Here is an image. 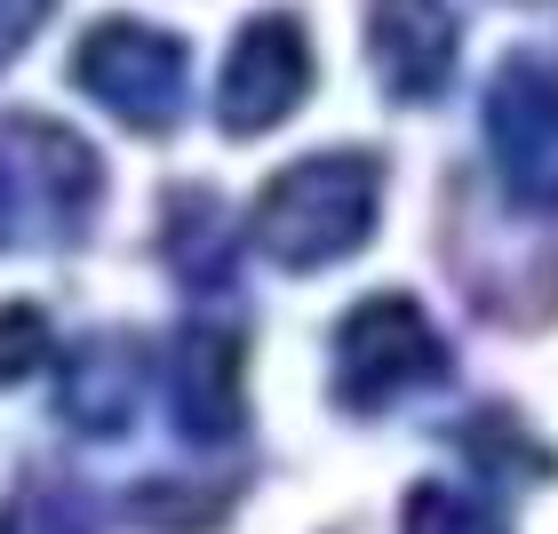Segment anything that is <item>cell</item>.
I'll list each match as a JSON object with an SVG mask.
<instances>
[{
  "label": "cell",
  "mask_w": 558,
  "mask_h": 534,
  "mask_svg": "<svg viewBox=\"0 0 558 534\" xmlns=\"http://www.w3.org/2000/svg\"><path fill=\"white\" fill-rule=\"evenodd\" d=\"M408 534H511V519L495 502L463 495V487H415L408 495Z\"/></svg>",
  "instance_id": "8fae6325"
},
{
  "label": "cell",
  "mask_w": 558,
  "mask_h": 534,
  "mask_svg": "<svg viewBox=\"0 0 558 534\" xmlns=\"http://www.w3.org/2000/svg\"><path fill=\"white\" fill-rule=\"evenodd\" d=\"M423 384H447V343L408 295H367L351 303L343 327H336V399L343 406H367L384 415L408 391Z\"/></svg>",
  "instance_id": "7a4b0ae2"
},
{
  "label": "cell",
  "mask_w": 558,
  "mask_h": 534,
  "mask_svg": "<svg viewBox=\"0 0 558 534\" xmlns=\"http://www.w3.org/2000/svg\"><path fill=\"white\" fill-rule=\"evenodd\" d=\"M487 151L519 208H558V72L511 57L487 88Z\"/></svg>",
  "instance_id": "277c9868"
},
{
  "label": "cell",
  "mask_w": 558,
  "mask_h": 534,
  "mask_svg": "<svg viewBox=\"0 0 558 534\" xmlns=\"http://www.w3.org/2000/svg\"><path fill=\"white\" fill-rule=\"evenodd\" d=\"M223 247H240L232 216H223L208 192H184V199L168 208V256H175V271L199 279V288H216V279L232 271V256H223Z\"/></svg>",
  "instance_id": "9c48e42d"
},
{
  "label": "cell",
  "mask_w": 558,
  "mask_h": 534,
  "mask_svg": "<svg viewBox=\"0 0 558 534\" xmlns=\"http://www.w3.org/2000/svg\"><path fill=\"white\" fill-rule=\"evenodd\" d=\"M72 81L105 112H120L129 129L160 136V129H175V112H184V40L151 33L136 16H105L72 48Z\"/></svg>",
  "instance_id": "3957f363"
},
{
  "label": "cell",
  "mask_w": 558,
  "mask_h": 534,
  "mask_svg": "<svg viewBox=\"0 0 558 534\" xmlns=\"http://www.w3.org/2000/svg\"><path fill=\"white\" fill-rule=\"evenodd\" d=\"M303 88H312V40H303L295 16H256L240 24L232 57H223V88H216V112H223V136H264L279 129Z\"/></svg>",
  "instance_id": "5b68a950"
},
{
  "label": "cell",
  "mask_w": 558,
  "mask_h": 534,
  "mask_svg": "<svg viewBox=\"0 0 558 534\" xmlns=\"http://www.w3.org/2000/svg\"><path fill=\"white\" fill-rule=\"evenodd\" d=\"M367 57L399 105L439 96L454 72V9L447 0H367Z\"/></svg>",
  "instance_id": "52a82bcc"
},
{
  "label": "cell",
  "mask_w": 558,
  "mask_h": 534,
  "mask_svg": "<svg viewBox=\"0 0 558 534\" xmlns=\"http://www.w3.org/2000/svg\"><path fill=\"white\" fill-rule=\"evenodd\" d=\"M57 360V336H48L40 303H0V384H33Z\"/></svg>",
  "instance_id": "7c38bea8"
},
{
  "label": "cell",
  "mask_w": 558,
  "mask_h": 534,
  "mask_svg": "<svg viewBox=\"0 0 558 534\" xmlns=\"http://www.w3.org/2000/svg\"><path fill=\"white\" fill-rule=\"evenodd\" d=\"M168 415L192 447H223L240 439L247 423V343L232 327L199 319L175 336V360H168Z\"/></svg>",
  "instance_id": "8992f818"
},
{
  "label": "cell",
  "mask_w": 558,
  "mask_h": 534,
  "mask_svg": "<svg viewBox=\"0 0 558 534\" xmlns=\"http://www.w3.org/2000/svg\"><path fill=\"white\" fill-rule=\"evenodd\" d=\"M375 199H384V168L375 151H312V160L279 168L256 199V247L288 271H327L375 232Z\"/></svg>",
  "instance_id": "6da1fadb"
},
{
  "label": "cell",
  "mask_w": 558,
  "mask_h": 534,
  "mask_svg": "<svg viewBox=\"0 0 558 534\" xmlns=\"http://www.w3.org/2000/svg\"><path fill=\"white\" fill-rule=\"evenodd\" d=\"M57 399H64L72 430H96V439L129 430V415H136V343L129 336H88L81 351H72Z\"/></svg>",
  "instance_id": "ba28073f"
},
{
  "label": "cell",
  "mask_w": 558,
  "mask_h": 534,
  "mask_svg": "<svg viewBox=\"0 0 558 534\" xmlns=\"http://www.w3.org/2000/svg\"><path fill=\"white\" fill-rule=\"evenodd\" d=\"M129 519L151 526V534H199L223 519V495H199V487H136Z\"/></svg>",
  "instance_id": "4fadbf2b"
},
{
  "label": "cell",
  "mask_w": 558,
  "mask_h": 534,
  "mask_svg": "<svg viewBox=\"0 0 558 534\" xmlns=\"http://www.w3.org/2000/svg\"><path fill=\"white\" fill-rule=\"evenodd\" d=\"M0 240H9V184H0Z\"/></svg>",
  "instance_id": "2e32d148"
},
{
  "label": "cell",
  "mask_w": 558,
  "mask_h": 534,
  "mask_svg": "<svg viewBox=\"0 0 558 534\" xmlns=\"http://www.w3.org/2000/svg\"><path fill=\"white\" fill-rule=\"evenodd\" d=\"M16 151L33 160L40 175L57 168V199H64V216H81L88 199H96V160H88V144L81 136H64V129H48V120H33V112H16Z\"/></svg>",
  "instance_id": "30bf717a"
},
{
  "label": "cell",
  "mask_w": 558,
  "mask_h": 534,
  "mask_svg": "<svg viewBox=\"0 0 558 534\" xmlns=\"http://www.w3.org/2000/svg\"><path fill=\"white\" fill-rule=\"evenodd\" d=\"M0 534H96V526L64 487H16L0 511Z\"/></svg>",
  "instance_id": "5bb4252c"
},
{
  "label": "cell",
  "mask_w": 558,
  "mask_h": 534,
  "mask_svg": "<svg viewBox=\"0 0 558 534\" xmlns=\"http://www.w3.org/2000/svg\"><path fill=\"white\" fill-rule=\"evenodd\" d=\"M48 16H57V0H0V64H9Z\"/></svg>",
  "instance_id": "9a60e30c"
}]
</instances>
